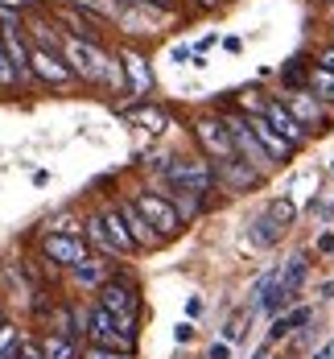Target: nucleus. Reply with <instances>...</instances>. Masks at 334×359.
Here are the masks:
<instances>
[{"label":"nucleus","mask_w":334,"mask_h":359,"mask_svg":"<svg viewBox=\"0 0 334 359\" xmlns=\"http://www.w3.org/2000/svg\"><path fill=\"white\" fill-rule=\"evenodd\" d=\"M161 178H165V194L169 190H194V194H211L219 186L215 161L194 153V157H169L161 161Z\"/></svg>","instance_id":"nucleus-1"},{"label":"nucleus","mask_w":334,"mask_h":359,"mask_svg":"<svg viewBox=\"0 0 334 359\" xmlns=\"http://www.w3.org/2000/svg\"><path fill=\"white\" fill-rule=\"evenodd\" d=\"M293 219H297L293 198H272V203L248 223V244H252V248H277L281 236L293 227Z\"/></svg>","instance_id":"nucleus-2"},{"label":"nucleus","mask_w":334,"mask_h":359,"mask_svg":"<svg viewBox=\"0 0 334 359\" xmlns=\"http://www.w3.org/2000/svg\"><path fill=\"white\" fill-rule=\"evenodd\" d=\"M190 133H194L198 153L211 157V161H231V157H239V153H235V137H231V128H227L223 116H198Z\"/></svg>","instance_id":"nucleus-3"},{"label":"nucleus","mask_w":334,"mask_h":359,"mask_svg":"<svg viewBox=\"0 0 334 359\" xmlns=\"http://www.w3.org/2000/svg\"><path fill=\"white\" fill-rule=\"evenodd\" d=\"M223 120H227V128H231V137H235V153H239V157H244L248 165H256L264 178H268L272 170H281V165H277V161L268 157V149H264V144L256 141V133H252V120H248V111H227Z\"/></svg>","instance_id":"nucleus-4"},{"label":"nucleus","mask_w":334,"mask_h":359,"mask_svg":"<svg viewBox=\"0 0 334 359\" xmlns=\"http://www.w3.org/2000/svg\"><path fill=\"white\" fill-rule=\"evenodd\" d=\"M95 252L91 244L83 240V236H71V231H46L41 236V260H50V264H58V269H78V264H87Z\"/></svg>","instance_id":"nucleus-5"},{"label":"nucleus","mask_w":334,"mask_h":359,"mask_svg":"<svg viewBox=\"0 0 334 359\" xmlns=\"http://www.w3.org/2000/svg\"><path fill=\"white\" fill-rule=\"evenodd\" d=\"M132 198H137V207L145 211V219L157 227V231H161V236H165V240H174V236H182V231H186L178 207H174L165 194H157V190H148V186H145V190H137Z\"/></svg>","instance_id":"nucleus-6"},{"label":"nucleus","mask_w":334,"mask_h":359,"mask_svg":"<svg viewBox=\"0 0 334 359\" xmlns=\"http://www.w3.org/2000/svg\"><path fill=\"white\" fill-rule=\"evenodd\" d=\"M116 207H120V215H124V223H128V231H132V240H137V248H141V252H157V248H165V244H169V240H165V236H161V231L145 219V211L137 207V198H132V194H120V198H116Z\"/></svg>","instance_id":"nucleus-7"},{"label":"nucleus","mask_w":334,"mask_h":359,"mask_svg":"<svg viewBox=\"0 0 334 359\" xmlns=\"http://www.w3.org/2000/svg\"><path fill=\"white\" fill-rule=\"evenodd\" d=\"M34 46V41H29ZM29 67H34V79L37 83H50V87H71L78 83V74L67 67V58L58 50H46V46H34L29 50Z\"/></svg>","instance_id":"nucleus-8"},{"label":"nucleus","mask_w":334,"mask_h":359,"mask_svg":"<svg viewBox=\"0 0 334 359\" xmlns=\"http://www.w3.org/2000/svg\"><path fill=\"white\" fill-rule=\"evenodd\" d=\"M260 116H264V120H268V124H272L285 141L293 144V149H301V144L309 141V128H305L293 111H289V104H285L281 95H268V104H264V111H260Z\"/></svg>","instance_id":"nucleus-9"},{"label":"nucleus","mask_w":334,"mask_h":359,"mask_svg":"<svg viewBox=\"0 0 334 359\" xmlns=\"http://www.w3.org/2000/svg\"><path fill=\"white\" fill-rule=\"evenodd\" d=\"M215 174H219V190L227 194H248V190H256L264 174H260L256 165H248L244 157H231V161H215Z\"/></svg>","instance_id":"nucleus-10"},{"label":"nucleus","mask_w":334,"mask_h":359,"mask_svg":"<svg viewBox=\"0 0 334 359\" xmlns=\"http://www.w3.org/2000/svg\"><path fill=\"white\" fill-rule=\"evenodd\" d=\"M285 104H289V111H293L297 120L309 128V133H326V124H330V116H326V108H322V100L305 87V91H285L281 95Z\"/></svg>","instance_id":"nucleus-11"},{"label":"nucleus","mask_w":334,"mask_h":359,"mask_svg":"<svg viewBox=\"0 0 334 359\" xmlns=\"http://www.w3.org/2000/svg\"><path fill=\"white\" fill-rule=\"evenodd\" d=\"M120 62H124V79H128V95H148L153 91V67L137 46H124L120 50Z\"/></svg>","instance_id":"nucleus-12"},{"label":"nucleus","mask_w":334,"mask_h":359,"mask_svg":"<svg viewBox=\"0 0 334 359\" xmlns=\"http://www.w3.org/2000/svg\"><path fill=\"white\" fill-rule=\"evenodd\" d=\"M58 25H62L71 37H87V41H104V29H108L99 17L78 13V8H71V4H67V8H58Z\"/></svg>","instance_id":"nucleus-13"},{"label":"nucleus","mask_w":334,"mask_h":359,"mask_svg":"<svg viewBox=\"0 0 334 359\" xmlns=\"http://www.w3.org/2000/svg\"><path fill=\"white\" fill-rule=\"evenodd\" d=\"M83 240L91 244V252H95V256H104V260H124V256H120V248H116V240H111V231L104 227L99 211L83 215Z\"/></svg>","instance_id":"nucleus-14"},{"label":"nucleus","mask_w":334,"mask_h":359,"mask_svg":"<svg viewBox=\"0 0 334 359\" xmlns=\"http://www.w3.org/2000/svg\"><path fill=\"white\" fill-rule=\"evenodd\" d=\"M99 211V219H104V227L111 231V240H116V248H120V256H137V240H132V231H128V223H124V215H120V207L116 203H99L95 207Z\"/></svg>","instance_id":"nucleus-15"},{"label":"nucleus","mask_w":334,"mask_h":359,"mask_svg":"<svg viewBox=\"0 0 334 359\" xmlns=\"http://www.w3.org/2000/svg\"><path fill=\"white\" fill-rule=\"evenodd\" d=\"M248 120H252V133H256V141L264 144V149H268V157H272L277 165H285V161H289V157L297 153L293 144L285 141V137H281V133H277V128H272V124H268L264 116H248Z\"/></svg>","instance_id":"nucleus-16"},{"label":"nucleus","mask_w":334,"mask_h":359,"mask_svg":"<svg viewBox=\"0 0 334 359\" xmlns=\"http://www.w3.org/2000/svg\"><path fill=\"white\" fill-rule=\"evenodd\" d=\"M314 323V306H293V310H285V314H277L272 326H268V343H281V339H289L297 330H305V326Z\"/></svg>","instance_id":"nucleus-17"},{"label":"nucleus","mask_w":334,"mask_h":359,"mask_svg":"<svg viewBox=\"0 0 334 359\" xmlns=\"http://www.w3.org/2000/svg\"><path fill=\"white\" fill-rule=\"evenodd\" d=\"M41 355L46 359H83V343L71 334H54V330H41Z\"/></svg>","instance_id":"nucleus-18"},{"label":"nucleus","mask_w":334,"mask_h":359,"mask_svg":"<svg viewBox=\"0 0 334 359\" xmlns=\"http://www.w3.org/2000/svg\"><path fill=\"white\" fill-rule=\"evenodd\" d=\"M305 277H309V256L297 252V256H289V264L281 269V289L297 302V293H301V285H305Z\"/></svg>","instance_id":"nucleus-19"},{"label":"nucleus","mask_w":334,"mask_h":359,"mask_svg":"<svg viewBox=\"0 0 334 359\" xmlns=\"http://www.w3.org/2000/svg\"><path fill=\"white\" fill-rule=\"evenodd\" d=\"M165 198L178 207V215H182L186 227H190L194 219H202V211H207V194H194V190H169Z\"/></svg>","instance_id":"nucleus-20"},{"label":"nucleus","mask_w":334,"mask_h":359,"mask_svg":"<svg viewBox=\"0 0 334 359\" xmlns=\"http://www.w3.org/2000/svg\"><path fill=\"white\" fill-rule=\"evenodd\" d=\"M124 120H132V124H141V128H148V133H161L169 120H165V111L157 108V104H137V108H124L120 111Z\"/></svg>","instance_id":"nucleus-21"},{"label":"nucleus","mask_w":334,"mask_h":359,"mask_svg":"<svg viewBox=\"0 0 334 359\" xmlns=\"http://www.w3.org/2000/svg\"><path fill=\"white\" fill-rule=\"evenodd\" d=\"M309 91H314L318 100H334V71L309 67Z\"/></svg>","instance_id":"nucleus-22"},{"label":"nucleus","mask_w":334,"mask_h":359,"mask_svg":"<svg viewBox=\"0 0 334 359\" xmlns=\"http://www.w3.org/2000/svg\"><path fill=\"white\" fill-rule=\"evenodd\" d=\"M21 339H25V334H21V330H17L13 323H4V326H0V359H8V355H13Z\"/></svg>","instance_id":"nucleus-23"},{"label":"nucleus","mask_w":334,"mask_h":359,"mask_svg":"<svg viewBox=\"0 0 334 359\" xmlns=\"http://www.w3.org/2000/svg\"><path fill=\"white\" fill-rule=\"evenodd\" d=\"M8 359H46V355H41V339H37V334H25Z\"/></svg>","instance_id":"nucleus-24"},{"label":"nucleus","mask_w":334,"mask_h":359,"mask_svg":"<svg viewBox=\"0 0 334 359\" xmlns=\"http://www.w3.org/2000/svg\"><path fill=\"white\" fill-rule=\"evenodd\" d=\"M0 87H21L17 83V71H13V58L4 50V37H0Z\"/></svg>","instance_id":"nucleus-25"},{"label":"nucleus","mask_w":334,"mask_h":359,"mask_svg":"<svg viewBox=\"0 0 334 359\" xmlns=\"http://www.w3.org/2000/svg\"><path fill=\"white\" fill-rule=\"evenodd\" d=\"M83 359H128L124 351H111V347H95V343H83Z\"/></svg>","instance_id":"nucleus-26"},{"label":"nucleus","mask_w":334,"mask_h":359,"mask_svg":"<svg viewBox=\"0 0 334 359\" xmlns=\"http://www.w3.org/2000/svg\"><path fill=\"white\" fill-rule=\"evenodd\" d=\"M207 359H231V343H227V339L211 343V347H207Z\"/></svg>","instance_id":"nucleus-27"},{"label":"nucleus","mask_w":334,"mask_h":359,"mask_svg":"<svg viewBox=\"0 0 334 359\" xmlns=\"http://www.w3.org/2000/svg\"><path fill=\"white\" fill-rule=\"evenodd\" d=\"M190 339H194V323H178V326H174V343H182V347H186Z\"/></svg>","instance_id":"nucleus-28"},{"label":"nucleus","mask_w":334,"mask_h":359,"mask_svg":"<svg viewBox=\"0 0 334 359\" xmlns=\"http://www.w3.org/2000/svg\"><path fill=\"white\" fill-rule=\"evenodd\" d=\"M169 58H174V62H178V67H182V62H194V50H190V46H174V50H169Z\"/></svg>","instance_id":"nucleus-29"},{"label":"nucleus","mask_w":334,"mask_h":359,"mask_svg":"<svg viewBox=\"0 0 334 359\" xmlns=\"http://www.w3.org/2000/svg\"><path fill=\"white\" fill-rule=\"evenodd\" d=\"M314 248L322 252V256H334V231H322V236H318V244H314Z\"/></svg>","instance_id":"nucleus-30"},{"label":"nucleus","mask_w":334,"mask_h":359,"mask_svg":"<svg viewBox=\"0 0 334 359\" xmlns=\"http://www.w3.org/2000/svg\"><path fill=\"white\" fill-rule=\"evenodd\" d=\"M239 334H244V318H231V323L223 326V339H227V343H231V339H239Z\"/></svg>","instance_id":"nucleus-31"},{"label":"nucleus","mask_w":334,"mask_h":359,"mask_svg":"<svg viewBox=\"0 0 334 359\" xmlns=\"http://www.w3.org/2000/svg\"><path fill=\"white\" fill-rule=\"evenodd\" d=\"M318 67H322V71H334V46H326V50L318 54Z\"/></svg>","instance_id":"nucleus-32"},{"label":"nucleus","mask_w":334,"mask_h":359,"mask_svg":"<svg viewBox=\"0 0 334 359\" xmlns=\"http://www.w3.org/2000/svg\"><path fill=\"white\" fill-rule=\"evenodd\" d=\"M314 359H334V339H326V343L314 351Z\"/></svg>","instance_id":"nucleus-33"},{"label":"nucleus","mask_w":334,"mask_h":359,"mask_svg":"<svg viewBox=\"0 0 334 359\" xmlns=\"http://www.w3.org/2000/svg\"><path fill=\"white\" fill-rule=\"evenodd\" d=\"M186 314L198 318V314H202V297H190V302H186Z\"/></svg>","instance_id":"nucleus-34"},{"label":"nucleus","mask_w":334,"mask_h":359,"mask_svg":"<svg viewBox=\"0 0 334 359\" xmlns=\"http://www.w3.org/2000/svg\"><path fill=\"white\" fill-rule=\"evenodd\" d=\"M223 50H231V54H239V50H244V41H239V37H223Z\"/></svg>","instance_id":"nucleus-35"},{"label":"nucleus","mask_w":334,"mask_h":359,"mask_svg":"<svg viewBox=\"0 0 334 359\" xmlns=\"http://www.w3.org/2000/svg\"><path fill=\"white\" fill-rule=\"evenodd\" d=\"M194 4H198V8H219L223 0H194Z\"/></svg>","instance_id":"nucleus-36"},{"label":"nucleus","mask_w":334,"mask_h":359,"mask_svg":"<svg viewBox=\"0 0 334 359\" xmlns=\"http://www.w3.org/2000/svg\"><path fill=\"white\" fill-rule=\"evenodd\" d=\"M148 4H157V8H174V0H148Z\"/></svg>","instance_id":"nucleus-37"},{"label":"nucleus","mask_w":334,"mask_h":359,"mask_svg":"<svg viewBox=\"0 0 334 359\" xmlns=\"http://www.w3.org/2000/svg\"><path fill=\"white\" fill-rule=\"evenodd\" d=\"M120 4H124V8H137V4H145V0H120Z\"/></svg>","instance_id":"nucleus-38"},{"label":"nucleus","mask_w":334,"mask_h":359,"mask_svg":"<svg viewBox=\"0 0 334 359\" xmlns=\"http://www.w3.org/2000/svg\"><path fill=\"white\" fill-rule=\"evenodd\" d=\"M0 326H4V310H0Z\"/></svg>","instance_id":"nucleus-39"},{"label":"nucleus","mask_w":334,"mask_h":359,"mask_svg":"<svg viewBox=\"0 0 334 359\" xmlns=\"http://www.w3.org/2000/svg\"><path fill=\"white\" fill-rule=\"evenodd\" d=\"M128 359H132V355H128Z\"/></svg>","instance_id":"nucleus-40"}]
</instances>
